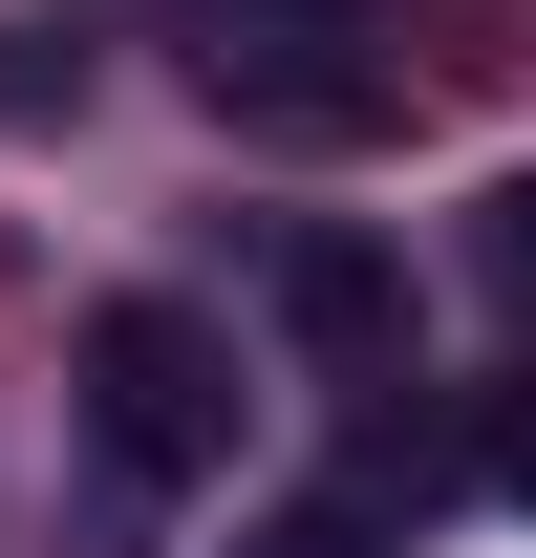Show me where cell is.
<instances>
[{"label":"cell","instance_id":"obj_5","mask_svg":"<svg viewBox=\"0 0 536 558\" xmlns=\"http://www.w3.org/2000/svg\"><path fill=\"white\" fill-rule=\"evenodd\" d=\"M44 108H86V44H44V22H0V130H44Z\"/></svg>","mask_w":536,"mask_h":558},{"label":"cell","instance_id":"obj_1","mask_svg":"<svg viewBox=\"0 0 536 558\" xmlns=\"http://www.w3.org/2000/svg\"><path fill=\"white\" fill-rule=\"evenodd\" d=\"M86 429H108L130 494H194L215 451H236V344H215L194 301H108V323H86Z\"/></svg>","mask_w":536,"mask_h":558},{"label":"cell","instance_id":"obj_2","mask_svg":"<svg viewBox=\"0 0 536 558\" xmlns=\"http://www.w3.org/2000/svg\"><path fill=\"white\" fill-rule=\"evenodd\" d=\"M194 86H215V130H258V150H387V130H407V65H365V22L194 44Z\"/></svg>","mask_w":536,"mask_h":558},{"label":"cell","instance_id":"obj_8","mask_svg":"<svg viewBox=\"0 0 536 558\" xmlns=\"http://www.w3.org/2000/svg\"><path fill=\"white\" fill-rule=\"evenodd\" d=\"M494 473H515V515H536V387H515V429H494Z\"/></svg>","mask_w":536,"mask_h":558},{"label":"cell","instance_id":"obj_4","mask_svg":"<svg viewBox=\"0 0 536 558\" xmlns=\"http://www.w3.org/2000/svg\"><path fill=\"white\" fill-rule=\"evenodd\" d=\"M236 558H387V494L343 473V494H301V515H258V537H236Z\"/></svg>","mask_w":536,"mask_h":558},{"label":"cell","instance_id":"obj_3","mask_svg":"<svg viewBox=\"0 0 536 558\" xmlns=\"http://www.w3.org/2000/svg\"><path fill=\"white\" fill-rule=\"evenodd\" d=\"M279 323H301V344H343V365H365V344H387V323H407V279L365 258V236H279Z\"/></svg>","mask_w":536,"mask_h":558},{"label":"cell","instance_id":"obj_6","mask_svg":"<svg viewBox=\"0 0 536 558\" xmlns=\"http://www.w3.org/2000/svg\"><path fill=\"white\" fill-rule=\"evenodd\" d=\"M194 44H279V22H365V0H172Z\"/></svg>","mask_w":536,"mask_h":558},{"label":"cell","instance_id":"obj_7","mask_svg":"<svg viewBox=\"0 0 536 558\" xmlns=\"http://www.w3.org/2000/svg\"><path fill=\"white\" fill-rule=\"evenodd\" d=\"M472 258H494V279L536 301V172H494V215H472Z\"/></svg>","mask_w":536,"mask_h":558}]
</instances>
